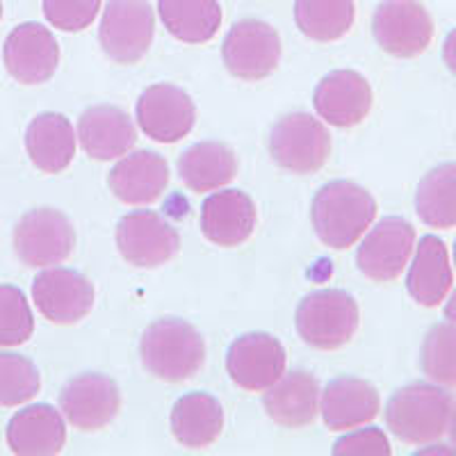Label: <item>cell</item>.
Returning a JSON list of instances; mask_svg holds the SVG:
<instances>
[{
    "instance_id": "4dcf8cb0",
    "label": "cell",
    "mask_w": 456,
    "mask_h": 456,
    "mask_svg": "<svg viewBox=\"0 0 456 456\" xmlns=\"http://www.w3.org/2000/svg\"><path fill=\"white\" fill-rule=\"evenodd\" d=\"M422 372L438 386H456V327L441 322L429 329L420 349Z\"/></svg>"
},
{
    "instance_id": "ffe728a7",
    "label": "cell",
    "mask_w": 456,
    "mask_h": 456,
    "mask_svg": "<svg viewBox=\"0 0 456 456\" xmlns=\"http://www.w3.org/2000/svg\"><path fill=\"white\" fill-rule=\"evenodd\" d=\"M78 137L85 153L99 162L117 160L135 146V124L121 108L94 105L78 119Z\"/></svg>"
},
{
    "instance_id": "7c38bea8",
    "label": "cell",
    "mask_w": 456,
    "mask_h": 456,
    "mask_svg": "<svg viewBox=\"0 0 456 456\" xmlns=\"http://www.w3.org/2000/svg\"><path fill=\"white\" fill-rule=\"evenodd\" d=\"M415 247V228L402 217H386L365 235L356 265L370 281L390 283L406 270Z\"/></svg>"
},
{
    "instance_id": "e575fe53",
    "label": "cell",
    "mask_w": 456,
    "mask_h": 456,
    "mask_svg": "<svg viewBox=\"0 0 456 456\" xmlns=\"http://www.w3.org/2000/svg\"><path fill=\"white\" fill-rule=\"evenodd\" d=\"M333 454L336 456H390V441L386 434L377 427H368V429L354 431V434L345 436L333 445Z\"/></svg>"
},
{
    "instance_id": "d6a6232c",
    "label": "cell",
    "mask_w": 456,
    "mask_h": 456,
    "mask_svg": "<svg viewBox=\"0 0 456 456\" xmlns=\"http://www.w3.org/2000/svg\"><path fill=\"white\" fill-rule=\"evenodd\" d=\"M35 333V317L23 290L0 285V347H16Z\"/></svg>"
},
{
    "instance_id": "6da1fadb",
    "label": "cell",
    "mask_w": 456,
    "mask_h": 456,
    "mask_svg": "<svg viewBox=\"0 0 456 456\" xmlns=\"http://www.w3.org/2000/svg\"><path fill=\"white\" fill-rule=\"evenodd\" d=\"M377 201L354 181H331L313 199L311 219L315 235L329 249H349L372 226Z\"/></svg>"
},
{
    "instance_id": "603a6c76",
    "label": "cell",
    "mask_w": 456,
    "mask_h": 456,
    "mask_svg": "<svg viewBox=\"0 0 456 456\" xmlns=\"http://www.w3.org/2000/svg\"><path fill=\"white\" fill-rule=\"evenodd\" d=\"M267 415L281 427L299 429L311 425L320 411V384L308 372H290L281 377L263 397Z\"/></svg>"
},
{
    "instance_id": "7402d4cb",
    "label": "cell",
    "mask_w": 456,
    "mask_h": 456,
    "mask_svg": "<svg viewBox=\"0 0 456 456\" xmlns=\"http://www.w3.org/2000/svg\"><path fill=\"white\" fill-rule=\"evenodd\" d=\"M67 443V425L60 411L48 404H32L19 411L7 425V445L19 456L60 454Z\"/></svg>"
},
{
    "instance_id": "ab89813d",
    "label": "cell",
    "mask_w": 456,
    "mask_h": 456,
    "mask_svg": "<svg viewBox=\"0 0 456 456\" xmlns=\"http://www.w3.org/2000/svg\"><path fill=\"white\" fill-rule=\"evenodd\" d=\"M454 265H456V242H454Z\"/></svg>"
},
{
    "instance_id": "f546056e",
    "label": "cell",
    "mask_w": 456,
    "mask_h": 456,
    "mask_svg": "<svg viewBox=\"0 0 456 456\" xmlns=\"http://www.w3.org/2000/svg\"><path fill=\"white\" fill-rule=\"evenodd\" d=\"M354 0H295V21L313 42H338L354 26Z\"/></svg>"
},
{
    "instance_id": "5b68a950",
    "label": "cell",
    "mask_w": 456,
    "mask_h": 456,
    "mask_svg": "<svg viewBox=\"0 0 456 456\" xmlns=\"http://www.w3.org/2000/svg\"><path fill=\"white\" fill-rule=\"evenodd\" d=\"M270 153L281 169L311 176L327 165L331 135L311 114H285L270 130Z\"/></svg>"
},
{
    "instance_id": "277c9868",
    "label": "cell",
    "mask_w": 456,
    "mask_h": 456,
    "mask_svg": "<svg viewBox=\"0 0 456 456\" xmlns=\"http://www.w3.org/2000/svg\"><path fill=\"white\" fill-rule=\"evenodd\" d=\"M301 340L322 352L345 347L358 331L361 311L345 290H317L301 299L295 315Z\"/></svg>"
},
{
    "instance_id": "8d00e7d4",
    "label": "cell",
    "mask_w": 456,
    "mask_h": 456,
    "mask_svg": "<svg viewBox=\"0 0 456 456\" xmlns=\"http://www.w3.org/2000/svg\"><path fill=\"white\" fill-rule=\"evenodd\" d=\"M445 317L456 327V290L452 292L450 301H447V304H445Z\"/></svg>"
},
{
    "instance_id": "484cf974",
    "label": "cell",
    "mask_w": 456,
    "mask_h": 456,
    "mask_svg": "<svg viewBox=\"0 0 456 456\" xmlns=\"http://www.w3.org/2000/svg\"><path fill=\"white\" fill-rule=\"evenodd\" d=\"M224 429V409L208 393H190L171 409V431L187 450H203L219 438Z\"/></svg>"
},
{
    "instance_id": "ac0fdd59",
    "label": "cell",
    "mask_w": 456,
    "mask_h": 456,
    "mask_svg": "<svg viewBox=\"0 0 456 456\" xmlns=\"http://www.w3.org/2000/svg\"><path fill=\"white\" fill-rule=\"evenodd\" d=\"M256 228V206L242 190L213 192L201 206V231L217 247H240Z\"/></svg>"
},
{
    "instance_id": "f35d334b",
    "label": "cell",
    "mask_w": 456,
    "mask_h": 456,
    "mask_svg": "<svg viewBox=\"0 0 456 456\" xmlns=\"http://www.w3.org/2000/svg\"><path fill=\"white\" fill-rule=\"evenodd\" d=\"M0 19H3V3H0Z\"/></svg>"
},
{
    "instance_id": "d4e9b609",
    "label": "cell",
    "mask_w": 456,
    "mask_h": 456,
    "mask_svg": "<svg viewBox=\"0 0 456 456\" xmlns=\"http://www.w3.org/2000/svg\"><path fill=\"white\" fill-rule=\"evenodd\" d=\"M26 149L32 165L44 174L64 171L76 156L71 121L57 112L37 114L26 130Z\"/></svg>"
},
{
    "instance_id": "9a60e30c",
    "label": "cell",
    "mask_w": 456,
    "mask_h": 456,
    "mask_svg": "<svg viewBox=\"0 0 456 456\" xmlns=\"http://www.w3.org/2000/svg\"><path fill=\"white\" fill-rule=\"evenodd\" d=\"M3 62L16 83L42 85L55 76L60 46L48 28L39 23H21L7 35Z\"/></svg>"
},
{
    "instance_id": "30bf717a",
    "label": "cell",
    "mask_w": 456,
    "mask_h": 456,
    "mask_svg": "<svg viewBox=\"0 0 456 456\" xmlns=\"http://www.w3.org/2000/svg\"><path fill=\"white\" fill-rule=\"evenodd\" d=\"M117 249L128 265L156 270L181 249V235L153 210H135L117 224Z\"/></svg>"
},
{
    "instance_id": "4316f807",
    "label": "cell",
    "mask_w": 456,
    "mask_h": 456,
    "mask_svg": "<svg viewBox=\"0 0 456 456\" xmlns=\"http://www.w3.org/2000/svg\"><path fill=\"white\" fill-rule=\"evenodd\" d=\"M178 174L194 192H215L238 176V160L224 142H199L181 156Z\"/></svg>"
},
{
    "instance_id": "2e32d148",
    "label": "cell",
    "mask_w": 456,
    "mask_h": 456,
    "mask_svg": "<svg viewBox=\"0 0 456 456\" xmlns=\"http://www.w3.org/2000/svg\"><path fill=\"white\" fill-rule=\"evenodd\" d=\"M32 299L53 324H78L94 306V285L80 272L53 267L35 276Z\"/></svg>"
},
{
    "instance_id": "44dd1931",
    "label": "cell",
    "mask_w": 456,
    "mask_h": 456,
    "mask_svg": "<svg viewBox=\"0 0 456 456\" xmlns=\"http://www.w3.org/2000/svg\"><path fill=\"white\" fill-rule=\"evenodd\" d=\"M381 402L370 381L340 377L329 381L322 393V420L331 431L356 429L377 418Z\"/></svg>"
},
{
    "instance_id": "d590c367",
    "label": "cell",
    "mask_w": 456,
    "mask_h": 456,
    "mask_svg": "<svg viewBox=\"0 0 456 456\" xmlns=\"http://www.w3.org/2000/svg\"><path fill=\"white\" fill-rule=\"evenodd\" d=\"M443 60H445L447 69L456 76V28L445 37V44H443Z\"/></svg>"
},
{
    "instance_id": "7a4b0ae2",
    "label": "cell",
    "mask_w": 456,
    "mask_h": 456,
    "mask_svg": "<svg viewBox=\"0 0 456 456\" xmlns=\"http://www.w3.org/2000/svg\"><path fill=\"white\" fill-rule=\"evenodd\" d=\"M140 356L146 372L167 384H181L203 368L206 342L192 324L167 317L146 327Z\"/></svg>"
},
{
    "instance_id": "d6986e66",
    "label": "cell",
    "mask_w": 456,
    "mask_h": 456,
    "mask_svg": "<svg viewBox=\"0 0 456 456\" xmlns=\"http://www.w3.org/2000/svg\"><path fill=\"white\" fill-rule=\"evenodd\" d=\"M169 183V165L153 151H135L112 167L108 185L121 203L146 206L162 197Z\"/></svg>"
},
{
    "instance_id": "f1b7e54d",
    "label": "cell",
    "mask_w": 456,
    "mask_h": 456,
    "mask_svg": "<svg viewBox=\"0 0 456 456\" xmlns=\"http://www.w3.org/2000/svg\"><path fill=\"white\" fill-rule=\"evenodd\" d=\"M415 213L431 228H456V162L431 169L415 192Z\"/></svg>"
},
{
    "instance_id": "8fae6325",
    "label": "cell",
    "mask_w": 456,
    "mask_h": 456,
    "mask_svg": "<svg viewBox=\"0 0 456 456\" xmlns=\"http://www.w3.org/2000/svg\"><path fill=\"white\" fill-rule=\"evenodd\" d=\"M137 124L149 140L176 144L192 133L197 108L185 89L169 83L151 85L137 101Z\"/></svg>"
},
{
    "instance_id": "e0dca14e",
    "label": "cell",
    "mask_w": 456,
    "mask_h": 456,
    "mask_svg": "<svg viewBox=\"0 0 456 456\" xmlns=\"http://www.w3.org/2000/svg\"><path fill=\"white\" fill-rule=\"evenodd\" d=\"M374 94L368 80L356 71L342 69L322 78L313 94V105L327 124L338 128H354L372 110Z\"/></svg>"
},
{
    "instance_id": "1f68e13d",
    "label": "cell",
    "mask_w": 456,
    "mask_h": 456,
    "mask_svg": "<svg viewBox=\"0 0 456 456\" xmlns=\"http://www.w3.org/2000/svg\"><path fill=\"white\" fill-rule=\"evenodd\" d=\"M42 388L39 370L21 354L0 352V406L12 409L30 402Z\"/></svg>"
},
{
    "instance_id": "cb8c5ba5",
    "label": "cell",
    "mask_w": 456,
    "mask_h": 456,
    "mask_svg": "<svg viewBox=\"0 0 456 456\" xmlns=\"http://www.w3.org/2000/svg\"><path fill=\"white\" fill-rule=\"evenodd\" d=\"M454 274L443 240L425 235L415 247V258L406 276V290L425 308H436L450 295Z\"/></svg>"
},
{
    "instance_id": "9c48e42d",
    "label": "cell",
    "mask_w": 456,
    "mask_h": 456,
    "mask_svg": "<svg viewBox=\"0 0 456 456\" xmlns=\"http://www.w3.org/2000/svg\"><path fill=\"white\" fill-rule=\"evenodd\" d=\"M372 32L388 55L411 60L429 48L434 21L420 0H384L374 12Z\"/></svg>"
},
{
    "instance_id": "4fadbf2b",
    "label": "cell",
    "mask_w": 456,
    "mask_h": 456,
    "mask_svg": "<svg viewBox=\"0 0 456 456\" xmlns=\"http://www.w3.org/2000/svg\"><path fill=\"white\" fill-rule=\"evenodd\" d=\"M285 347L270 333H247L228 347V377L242 390L265 393L285 374Z\"/></svg>"
},
{
    "instance_id": "3957f363",
    "label": "cell",
    "mask_w": 456,
    "mask_h": 456,
    "mask_svg": "<svg viewBox=\"0 0 456 456\" xmlns=\"http://www.w3.org/2000/svg\"><path fill=\"white\" fill-rule=\"evenodd\" d=\"M452 404V395L438 386H404L390 397L386 406V425L402 443L427 445L438 441L447 431Z\"/></svg>"
},
{
    "instance_id": "5bb4252c",
    "label": "cell",
    "mask_w": 456,
    "mask_h": 456,
    "mask_svg": "<svg viewBox=\"0 0 456 456\" xmlns=\"http://www.w3.org/2000/svg\"><path fill=\"white\" fill-rule=\"evenodd\" d=\"M60 409L76 429L99 431L121 411V390L105 374H78L60 393Z\"/></svg>"
},
{
    "instance_id": "74e56055",
    "label": "cell",
    "mask_w": 456,
    "mask_h": 456,
    "mask_svg": "<svg viewBox=\"0 0 456 456\" xmlns=\"http://www.w3.org/2000/svg\"><path fill=\"white\" fill-rule=\"evenodd\" d=\"M447 431H450V441L452 447L456 452V404H452V413H450V425H447Z\"/></svg>"
},
{
    "instance_id": "ba28073f",
    "label": "cell",
    "mask_w": 456,
    "mask_h": 456,
    "mask_svg": "<svg viewBox=\"0 0 456 456\" xmlns=\"http://www.w3.org/2000/svg\"><path fill=\"white\" fill-rule=\"evenodd\" d=\"M76 231L67 215L53 208H37L23 215L14 228V251L28 267L60 265L73 254Z\"/></svg>"
},
{
    "instance_id": "836d02e7",
    "label": "cell",
    "mask_w": 456,
    "mask_h": 456,
    "mask_svg": "<svg viewBox=\"0 0 456 456\" xmlns=\"http://www.w3.org/2000/svg\"><path fill=\"white\" fill-rule=\"evenodd\" d=\"M101 0H44V16L62 32H80L99 16Z\"/></svg>"
},
{
    "instance_id": "52a82bcc",
    "label": "cell",
    "mask_w": 456,
    "mask_h": 456,
    "mask_svg": "<svg viewBox=\"0 0 456 456\" xmlns=\"http://www.w3.org/2000/svg\"><path fill=\"white\" fill-rule=\"evenodd\" d=\"M222 57L231 76L247 83H258L279 67L281 37L270 23L244 19L228 30L222 44Z\"/></svg>"
},
{
    "instance_id": "8992f818",
    "label": "cell",
    "mask_w": 456,
    "mask_h": 456,
    "mask_svg": "<svg viewBox=\"0 0 456 456\" xmlns=\"http://www.w3.org/2000/svg\"><path fill=\"white\" fill-rule=\"evenodd\" d=\"M156 35V14L146 0H108L99 42L117 64H135L149 53Z\"/></svg>"
},
{
    "instance_id": "83f0119b",
    "label": "cell",
    "mask_w": 456,
    "mask_h": 456,
    "mask_svg": "<svg viewBox=\"0 0 456 456\" xmlns=\"http://www.w3.org/2000/svg\"><path fill=\"white\" fill-rule=\"evenodd\" d=\"M158 14L171 37L183 44H206L222 26L217 0H158Z\"/></svg>"
}]
</instances>
